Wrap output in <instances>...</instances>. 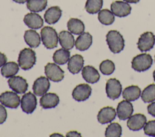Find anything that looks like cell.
Wrapping results in <instances>:
<instances>
[{
	"mask_svg": "<svg viewBox=\"0 0 155 137\" xmlns=\"http://www.w3.org/2000/svg\"><path fill=\"white\" fill-rule=\"evenodd\" d=\"M106 41L110 51L119 53L124 49L125 41L121 34L116 30H110L106 35Z\"/></svg>",
	"mask_w": 155,
	"mask_h": 137,
	"instance_id": "cell-1",
	"label": "cell"
},
{
	"mask_svg": "<svg viewBox=\"0 0 155 137\" xmlns=\"http://www.w3.org/2000/svg\"><path fill=\"white\" fill-rule=\"evenodd\" d=\"M18 65L23 70L31 69L36 63L35 52L31 48H24L21 50L18 56Z\"/></svg>",
	"mask_w": 155,
	"mask_h": 137,
	"instance_id": "cell-2",
	"label": "cell"
},
{
	"mask_svg": "<svg viewBox=\"0 0 155 137\" xmlns=\"http://www.w3.org/2000/svg\"><path fill=\"white\" fill-rule=\"evenodd\" d=\"M41 35L42 43L47 49H53L57 46L59 38L53 28L44 27L41 31Z\"/></svg>",
	"mask_w": 155,
	"mask_h": 137,
	"instance_id": "cell-3",
	"label": "cell"
},
{
	"mask_svg": "<svg viewBox=\"0 0 155 137\" xmlns=\"http://www.w3.org/2000/svg\"><path fill=\"white\" fill-rule=\"evenodd\" d=\"M153 63V59L150 54L142 53L135 56L131 61L132 68L137 72L148 70Z\"/></svg>",
	"mask_w": 155,
	"mask_h": 137,
	"instance_id": "cell-4",
	"label": "cell"
},
{
	"mask_svg": "<svg viewBox=\"0 0 155 137\" xmlns=\"http://www.w3.org/2000/svg\"><path fill=\"white\" fill-rule=\"evenodd\" d=\"M45 74L48 79L54 82L61 81L64 77V71L54 63H48L45 66Z\"/></svg>",
	"mask_w": 155,
	"mask_h": 137,
	"instance_id": "cell-5",
	"label": "cell"
},
{
	"mask_svg": "<svg viewBox=\"0 0 155 137\" xmlns=\"http://www.w3.org/2000/svg\"><path fill=\"white\" fill-rule=\"evenodd\" d=\"M155 43V36L152 32L147 31L142 34L137 43V48L142 52L150 51Z\"/></svg>",
	"mask_w": 155,
	"mask_h": 137,
	"instance_id": "cell-6",
	"label": "cell"
},
{
	"mask_svg": "<svg viewBox=\"0 0 155 137\" xmlns=\"http://www.w3.org/2000/svg\"><path fill=\"white\" fill-rule=\"evenodd\" d=\"M105 90L107 97L114 100L120 97L122 92V85L116 78H110L107 81Z\"/></svg>",
	"mask_w": 155,
	"mask_h": 137,
	"instance_id": "cell-7",
	"label": "cell"
},
{
	"mask_svg": "<svg viewBox=\"0 0 155 137\" xmlns=\"http://www.w3.org/2000/svg\"><path fill=\"white\" fill-rule=\"evenodd\" d=\"M1 103L11 109H16L20 103V97L17 93L12 91H6L0 95Z\"/></svg>",
	"mask_w": 155,
	"mask_h": 137,
	"instance_id": "cell-8",
	"label": "cell"
},
{
	"mask_svg": "<svg viewBox=\"0 0 155 137\" xmlns=\"http://www.w3.org/2000/svg\"><path fill=\"white\" fill-rule=\"evenodd\" d=\"M37 99L31 92L25 94L21 100V107L23 112L26 113H31L36 108Z\"/></svg>",
	"mask_w": 155,
	"mask_h": 137,
	"instance_id": "cell-9",
	"label": "cell"
},
{
	"mask_svg": "<svg viewBox=\"0 0 155 137\" xmlns=\"http://www.w3.org/2000/svg\"><path fill=\"white\" fill-rule=\"evenodd\" d=\"M91 88L88 84L82 83L75 87L72 92L73 98L78 101L87 100L91 94Z\"/></svg>",
	"mask_w": 155,
	"mask_h": 137,
	"instance_id": "cell-10",
	"label": "cell"
},
{
	"mask_svg": "<svg viewBox=\"0 0 155 137\" xmlns=\"http://www.w3.org/2000/svg\"><path fill=\"white\" fill-rule=\"evenodd\" d=\"M111 10L114 15L119 18H122L130 14L131 7L127 2L116 1L111 3Z\"/></svg>",
	"mask_w": 155,
	"mask_h": 137,
	"instance_id": "cell-11",
	"label": "cell"
},
{
	"mask_svg": "<svg viewBox=\"0 0 155 137\" xmlns=\"http://www.w3.org/2000/svg\"><path fill=\"white\" fill-rule=\"evenodd\" d=\"M10 89L18 94H23L28 89V83L25 78L21 76H13L8 80Z\"/></svg>",
	"mask_w": 155,
	"mask_h": 137,
	"instance_id": "cell-12",
	"label": "cell"
},
{
	"mask_svg": "<svg viewBox=\"0 0 155 137\" xmlns=\"http://www.w3.org/2000/svg\"><path fill=\"white\" fill-rule=\"evenodd\" d=\"M116 111L119 119H127L131 116L133 112V104L128 100H122L119 103Z\"/></svg>",
	"mask_w": 155,
	"mask_h": 137,
	"instance_id": "cell-13",
	"label": "cell"
},
{
	"mask_svg": "<svg viewBox=\"0 0 155 137\" xmlns=\"http://www.w3.org/2000/svg\"><path fill=\"white\" fill-rule=\"evenodd\" d=\"M147 122L146 116L142 113L131 116L127 121V127L131 130L137 131L142 129Z\"/></svg>",
	"mask_w": 155,
	"mask_h": 137,
	"instance_id": "cell-14",
	"label": "cell"
},
{
	"mask_svg": "<svg viewBox=\"0 0 155 137\" xmlns=\"http://www.w3.org/2000/svg\"><path fill=\"white\" fill-rule=\"evenodd\" d=\"M50 86L48 79L44 76L38 78L33 85V91L37 96H41L45 94L49 89Z\"/></svg>",
	"mask_w": 155,
	"mask_h": 137,
	"instance_id": "cell-15",
	"label": "cell"
},
{
	"mask_svg": "<svg viewBox=\"0 0 155 137\" xmlns=\"http://www.w3.org/2000/svg\"><path fill=\"white\" fill-rule=\"evenodd\" d=\"M116 116L115 109L110 106L102 108L97 114V120L102 124H107L114 120Z\"/></svg>",
	"mask_w": 155,
	"mask_h": 137,
	"instance_id": "cell-16",
	"label": "cell"
},
{
	"mask_svg": "<svg viewBox=\"0 0 155 137\" xmlns=\"http://www.w3.org/2000/svg\"><path fill=\"white\" fill-rule=\"evenodd\" d=\"M40 105L44 109L54 108L59 103V98L54 93H45L40 98Z\"/></svg>",
	"mask_w": 155,
	"mask_h": 137,
	"instance_id": "cell-17",
	"label": "cell"
},
{
	"mask_svg": "<svg viewBox=\"0 0 155 137\" xmlns=\"http://www.w3.org/2000/svg\"><path fill=\"white\" fill-rule=\"evenodd\" d=\"M24 22L27 27L31 29H39L44 24V21L41 16L35 13L27 14L24 18Z\"/></svg>",
	"mask_w": 155,
	"mask_h": 137,
	"instance_id": "cell-18",
	"label": "cell"
},
{
	"mask_svg": "<svg viewBox=\"0 0 155 137\" xmlns=\"http://www.w3.org/2000/svg\"><path fill=\"white\" fill-rule=\"evenodd\" d=\"M91 44L92 36L88 32H83L81 34L74 42L76 48L81 51L88 49Z\"/></svg>",
	"mask_w": 155,
	"mask_h": 137,
	"instance_id": "cell-19",
	"label": "cell"
},
{
	"mask_svg": "<svg viewBox=\"0 0 155 137\" xmlns=\"http://www.w3.org/2000/svg\"><path fill=\"white\" fill-rule=\"evenodd\" d=\"M82 75L87 82L91 84L97 82L100 78V75L97 70L93 66L89 65L82 68Z\"/></svg>",
	"mask_w": 155,
	"mask_h": 137,
	"instance_id": "cell-20",
	"label": "cell"
},
{
	"mask_svg": "<svg viewBox=\"0 0 155 137\" xmlns=\"http://www.w3.org/2000/svg\"><path fill=\"white\" fill-rule=\"evenodd\" d=\"M84 58L80 54L73 55L69 59L68 62V69L73 74H78L84 66Z\"/></svg>",
	"mask_w": 155,
	"mask_h": 137,
	"instance_id": "cell-21",
	"label": "cell"
},
{
	"mask_svg": "<svg viewBox=\"0 0 155 137\" xmlns=\"http://www.w3.org/2000/svg\"><path fill=\"white\" fill-rule=\"evenodd\" d=\"M62 11L58 6H53L48 8L44 14V19L48 24H54L60 19Z\"/></svg>",
	"mask_w": 155,
	"mask_h": 137,
	"instance_id": "cell-22",
	"label": "cell"
},
{
	"mask_svg": "<svg viewBox=\"0 0 155 137\" xmlns=\"http://www.w3.org/2000/svg\"><path fill=\"white\" fill-rule=\"evenodd\" d=\"M59 41L61 46L65 49H70L74 45V39L72 34L67 31L63 30L59 34Z\"/></svg>",
	"mask_w": 155,
	"mask_h": 137,
	"instance_id": "cell-23",
	"label": "cell"
},
{
	"mask_svg": "<svg viewBox=\"0 0 155 137\" xmlns=\"http://www.w3.org/2000/svg\"><path fill=\"white\" fill-rule=\"evenodd\" d=\"M24 37L26 43L31 48H36L40 45L41 37L35 30H28L25 31Z\"/></svg>",
	"mask_w": 155,
	"mask_h": 137,
	"instance_id": "cell-24",
	"label": "cell"
},
{
	"mask_svg": "<svg viewBox=\"0 0 155 137\" xmlns=\"http://www.w3.org/2000/svg\"><path fill=\"white\" fill-rule=\"evenodd\" d=\"M140 93V89L137 86L131 85L124 89L122 92V97L125 100L131 101L137 100L141 95Z\"/></svg>",
	"mask_w": 155,
	"mask_h": 137,
	"instance_id": "cell-25",
	"label": "cell"
},
{
	"mask_svg": "<svg viewBox=\"0 0 155 137\" xmlns=\"http://www.w3.org/2000/svg\"><path fill=\"white\" fill-rule=\"evenodd\" d=\"M69 31L74 34H81L85 30V25L82 21L76 18H71L67 22Z\"/></svg>",
	"mask_w": 155,
	"mask_h": 137,
	"instance_id": "cell-26",
	"label": "cell"
},
{
	"mask_svg": "<svg viewBox=\"0 0 155 137\" xmlns=\"http://www.w3.org/2000/svg\"><path fill=\"white\" fill-rule=\"evenodd\" d=\"M19 71V65L14 62H9L2 66L1 72L5 78L12 77L16 75Z\"/></svg>",
	"mask_w": 155,
	"mask_h": 137,
	"instance_id": "cell-27",
	"label": "cell"
},
{
	"mask_svg": "<svg viewBox=\"0 0 155 137\" xmlns=\"http://www.w3.org/2000/svg\"><path fill=\"white\" fill-rule=\"evenodd\" d=\"M70 57V52L64 48L59 49L54 52L53 56V59L56 63L59 65H64L66 63Z\"/></svg>",
	"mask_w": 155,
	"mask_h": 137,
	"instance_id": "cell-28",
	"label": "cell"
},
{
	"mask_svg": "<svg viewBox=\"0 0 155 137\" xmlns=\"http://www.w3.org/2000/svg\"><path fill=\"white\" fill-rule=\"evenodd\" d=\"M47 5V0H28L27 8L33 12H39L44 10Z\"/></svg>",
	"mask_w": 155,
	"mask_h": 137,
	"instance_id": "cell-29",
	"label": "cell"
},
{
	"mask_svg": "<svg viewBox=\"0 0 155 137\" xmlns=\"http://www.w3.org/2000/svg\"><path fill=\"white\" fill-rule=\"evenodd\" d=\"M98 19L101 24L108 25L114 22V16L110 10L108 9H103L99 11Z\"/></svg>",
	"mask_w": 155,
	"mask_h": 137,
	"instance_id": "cell-30",
	"label": "cell"
},
{
	"mask_svg": "<svg viewBox=\"0 0 155 137\" xmlns=\"http://www.w3.org/2000/svg\"><path fill=\"white\" fill-rule=\"evenodd\" d=\"M141 98L145 103H150L155 100V84H151L143 90Z\"/></svg>",
	"mask_w": 155,
	"mask_h": 137,
	"instance_id": "cell-31",
	"label": "cell"
},
{
	"mask_svg": "<svg viewBox=\"0 0 155 137\" xmlns=\"http://www.w3.org/2000/svg\"><path fill=\"white\" fill-rule=\"evenodd\" d=\"M103 5V0H87L85 8L90 14H95L100 11Z\"/></svg>",
	"mask_w": 155,
	"mask_h": 137,
	"instance_id": "cell-32",
	"label": "cell"
},
{
	"mask_svg": "<svg viewBox=\"0 0 155 137\" xmlns=\"http://www.w3.org/2000/svg\"><path fill=\"white\" fill-rule=\"evenodd\" d=\"M122 135V127L117 123H112L106 128L105 135L107 137H119Z\"/></svg>",
	"mask_w": 155,
	"mask_h": 137,
	"instance_id": "cell-33",
	"label": "cell"
},
{
	"mask_svg": "<svg viewBox=\"0 0 155 137\" xmlns=\"http://www.w3.org/2000/svg\"><path fill=\"white\" fill-rule=\"evenodd\" d=\"M99 69L104 75H110L115 69L114 63L111 60L107 59L101 63L99 65Z\"/></svg>",
	"mask_w": 155,
	"mask_h": 137,
	"instance_id": "cell-34",
	"label": "cell"
},
{
	"mask_svg": "<svg viewBox=\"0 0 155 137\" xmlns=\"http://www.w3.org/2000/svg\"><path fill=\"white\" fill-rule=\"evenodd\" d=\"M143 130L147 135L155 136V120H151L147 122L144 126Z\"/></svg>",
	"mask_w": 155,
	"mask_h": 137,
	"instance_id": "cell-35",
	"label": "cell"
},
{
	"mask_svg": "<svg viewBox=\"0 0 155 137\" xmlns=\"http://www.w3.org/2000/svg\"><path fill=\"white\" fill-rule=\"evenodd\" d=\"M7 117V112L5 108L0 104V124L4 123Z\"/></svg>",
	"mask_w": 155,
	"mask_h": 137,
	"instance_id": "cell-36",
	"label": "cell"
},
{
	"mask_svg": "<svg viewBox=\"0 0 155 137\" xmlns=\"http://www.w3.org/2000/svg\"><path fill=\"white\" fill-rule=\"evenodd\" d=\"M147 110L149 114L153 116H155V102L150 103L147 106Z\"/></svg>",
	"mask_w": 155,
	"mask_h": 137,
	"instance_id": "cell-37",
	"label": "cell"
},
{
	"mask_svg": "<svg viewBox=\"0 0 155 137\" xmlns=\"http://www.w3.org/2000/svg\"><path fill=\"white\" fill-rule=\"evenodd\" d=\"M7 60V59L5 55L0 52V67L5 65L6 63Z\"/></svg>",
	"mask_w": 155,
	"mask_h": 137,
	"instance_id": "cell-38",
	"label": "cell"
},
{
	"mask_svg": "<svg viewBox=\"0 0 155 137\" xmlns=\"http://www.w3.org/2000/svg\"><path fill=\"white\" fill-rule=\"evenodd\" d=\"M66 136L69 137V136H81V133L77 132L76 131H71L68 132Z\"/></svg>",
	"mask_w": 155,
	"mask_h": 137,
	"instance_id": "cell-39",
	"label": "cell"
},
{
	"mask_svg": "<svg viewBox=\"0 0 155 137\" xmlns=\"http://www.w3.org/2000/svg\"><path fill=\"white\" fill-rule=\"evenodd\" d=\"M124 1L127 2H128V3L136 4V3H137L138 2H139L140 0H124Z\"/></svg>",
	"mask_w": 155,
	"mask_h": 137,
	"instance_id": "cell-40",
	"label": "cell"
},
{
	"mask_svg": "<svg viewBox=\"0 0 155 137\" xmlns=\"http://www.w3.org/2000/svg\"><path fill=\"white\" fill-rule=\"evenodd\" d=\"M13 1L19 3V4H24L25 2H26L28 0H13Z\"/></svg>",
	"mask_w": 155,
	"mask_h": 137,
	"instance_id": "cell-41",
	"label": "cell"
},
{
	"mask_svg": "<svg viewBox=\"0 0 155 137\" xmlns=\"http://www.w3.org/2000/svg\"><path fill=\"white\" fill-rule=\"evenodd\" d=\"M153 78H154V80L155 81V70L153 71Z\"/></svg>",
	"mask_w": 155,
	"mask_h": 137,
	"instance_id": "cell-42",
	"label": "cell"
},
{
	"mask_svg": "<svg viewBox=\"0 0 155 137\" xmlns=\"http://www.w3.org/2000/svg\"><path fill=\"white\" fill-rule=\"evenodd\" d=\"M154 60H155V56H154Z\"/></svg>",
	"mask_w": 155,
	"mask_h": 137,
	"instance_id": "cell-43",
	"label": "cell"
}]
</instances>
